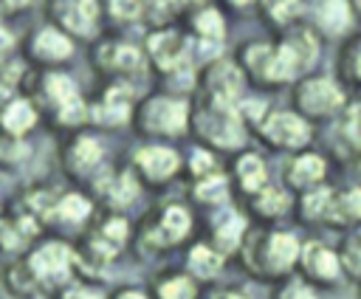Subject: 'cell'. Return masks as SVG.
I'll use <instances>...</instances> for the list:
<instances>
[{
	"mask_svg": "<svg viewBox=\"0 0 361 299\" xmlns=\"http://www.w3.org/2000/svg\"><path fill=\"white\" fill-rule=\"evenodd\" d=\"M158 299H197V285L192 276L169 274L158 282Z\"/></svg>",
	"mask_w": 361,
	"mask_h": 299,
	"instance_id": "obj_40",
	"label": "cell"
},
{
	"mask_svg": "<svg viewBox=\"0 0 361 299\" xmlns=\"http://www.w3.org/2000/svg\"><path fill=\"white\" fill-rule=\"evenodd\" d=\"M296 274L302 279H307L310 285H316L319 291H341L344 285H350L347 276H344L338 245H333L327 240H319V237L302 240Z\"/></svg>",
	"mask_w": 361,
	"mask_h": 299,
	"instance_id": "obj_6",
	"label": "cell"
},
{
	"mask_svg": "<svg viewBox=\"0 0 361 299\" xmlns=\"http://www.w3.org/2000/svg\"><path fill=\"white\" fill-rule=\"evenodd\" d=\"M254 130L265 147L288 155L313 147V138H316V124L307 121L293 107H271Z\"/></svg>",
	"mask_w": 361,
	"mask_h": 299,
	"instance_id": "obj_3",
	"label": "cell"
},
{
	"mask_svg": "<svg viewBox=\"0 0 361 299\" xmlns=\"http://www.w3.org/2000/svg\"><path fill=\"white\" fill-rule=\"evenodd\" d=\"M34 234H37V223H34L31 214L0 217V248L3 251H20V248H25Z\"/></svg>",
	"mask_w": 361,
	"mask_h": 299,
	"instance_id": "obj_30",
	"label": "cell"
},
{
	"mask_svg": "<svg viewBox=\"0 0 361 299\" xmlns=\"http://www.w3.org/2000/svg\"><path fill=\"white\" fill-rule=\"evenodd\" d=\"M189 231H192V214H189V209H183L180 203H169L158 214V223L149 231V240L155 245H161V248H169V245H178Z\"/></svg>",
	"mask_w": 361,
	"mask_h": 299,
	"instance_id": "obj_19",
	"label": "cell"
},
{
	"mask_svg": "<svg viewBox=\"0 0 361 299\" xmlns=\"http://www.w3.org/2000/svg\"><path fill=\"white\" fill-rule=\"evenodd\" d=\"M209 299H254V296L243 288H223V291H214Z\"/></svg>",
	"mask_w": 361,
	"mask_h": 299,
	"instance_id": "obj_46",
	"label": "cell"
},
{
	"mask_svg": "<svg viewBox=\"0 0 361 299\" xmlns=\"http://www.w3.org/2000/svg\"><path fill=\"white\" fill-rule=\"evenodd\" d=\"M322 293H324V291H319L316 285H310L307 279H302L299 274H293V276L276 282L271 299H324Z\"/></svg>",
	"mask_w": 361,
	"mask_h": 299,
	"instance_id": "obj_39",
	"label": "cell"
},
{
	"mask_svg": "<svg viewBox=\"0 0 361 299\" xmlns=\"http://www.w3.org/2000/svg\"><path fill=\"white\" fill-rule=\"evenodd\" d=\"M96 189H99V195H104V200L110 206H127L138 195V183H135L133 172H121V169H116V172L110 169V172L99 175Z\"/></svg>",
	"mask_w": 361,
	"mask_h": 299,
	"instance_id": "obj_28",
	"label": "cell"
},
{
	"mask_svg": "<svg viewBox=\"0 0 361 299\" xmlns=\"http://www.w3.org/2000/svg\"><path fill=\"white\" fill-rule=\"evenodd\" d=\"M96 62L107 73H135L141 68V54L127 42H104L96 54Z\"/></svg>",
	"mask_w": 361,
	"mask_h": 299,
	"instance_id": "obj_26",
	"label": "cell"
},
{
	"mask_svg": "<svg viewBox=\"0 0 361 299\" xmlns=\"http://www.w3.org/2000/svg\"><path fill=\"white\" fill-rule=\"evenodd\" d=\"M25 158V144L0 127V164H17Z\"/></svg>",
	"mask_w": 361,
	"mask_h": 299,
	"instance_id": "obj_41",
	"label": "cell"
},
{
	"mask_svg": "<svg viewBox=\"0 0 361 299\" xmlns=\"http://www.w3.org/2000/svg\"><path fill=\"white\" fill-rule=\"evenodd\" d=\"M6 285H8V291L17 293V296H31V293L37 291L39 279H37L34 268H31L28 260H25V262H14V265L6 268Z\"/></svg>",
	"mask_w": 361,
	"mask_h": 299,
	"instance_id": "obj_38",
	"label": "cell"
},
{
	"mask_svg": "<svg viewBox=\"0 0 361 299\" xmlns=\"http://www.w3.org/2000/svg\"><path fill=\"white\" fill-rule=\"evenodd\" d=\"M87 214H90V200L82 197V195H76V192H68V195H62V197L56 200V206H54V217H51V220L76 226V223H82Z\"/></svg>",
	"mask_w": 361,
	"mask_h": 299,
	"instance_id": "obj_36",
	"label": "cell"
},
{
	"mask_svg": "<svg viewBox=\"0 0 361 299\" xmlns=\"http://www.w3.org/2000/svg\"><path fill=\"white\" fill-rule=\"evenodd\" d=\"M113 299H147L141 291H135V288H124V291H118Z\"/></svg>",
	"mask_w": 361,
	"mask_h": 299,
	"instance_id": "obj_49",
	"label": "cell"
},
{
	"mask_svg": "<svg viewBox=\"0 0 361 299\" xmlns=\"http://www.w3.org/2000/svg\"><path fill=\"white\" fill-rule=\"evenodd\" d=\"M338 254H341V265H344V276L350 285L361 282V228L341 234V240L336 243Z\"/></svg>",
	"mask_w": 361,
	"mask_h": 299,
	"instance_id": "obj_34",
	"label": "cell"
},
{
	"mask_svg": "<svg viewBox=\"0 0 361 299\" xmlns=\"http://www.w3.org/2000/svg\"><path fill=\"white\" fill-rule=\"evenodd\" d=\"M147 48H149V56H152L155 68L164 71V73L183 71L186 62L192 59V42L178 31H155V34H149Z\"/></svg>",
	"mask_w": 361,
	"mask_h": 299,
	"instance_id": "obj_15",
	"label": "cell"
},
{
	"mask_svg": "<svg viewBox=\"0 0 361 299\" xmlns=\"http://www.w3.org/2000/svg\"><path fill=\"white\" fill-rule=\"evenodd\" d=\"M59 299H104V296H102V291H96V288L73 285V288H65Z\"/></svg>",
	"mask_w": 361,
	"mask_h": 299,
	"instance_id": "obj_45",
	"label": "cell"
},
{
	"mask_svg": "<svg viewBox=\"0 0 361 299\" xmlns=\"http://www.w3.org/2000/svg\"><path fill=\"white\" fill-rule=\"evenodd\" d=\"M39 93L45 96V102H51V107H54L56 113H59L62 107H68L71 102L79 99V90H76L73 79H68V76H62V73H45Z\"/></svg>",
	"mask_w": 361,
	"mask_h": 299,
	"instance_id": "obj_32",
	"label": "cell"
},
{
	"mask_svg": "<svg viewBox=\"0 0 361 299\" xmlns=\"http://www.w3.org/2000/svg\"><path fill=\"white\" fill-rule=\"evenodd\" d=\"M355 296H358V299H361V282H358V285H355Z\"/></svg>",
	"mask_w": 361,
	"mask_h": 299,
	"instance_id": "obj_54",
	"label": "cell"
},
{
	"mask_svg": "<svg viewBox=\"0 0 361 299\" xmlns=\"http://www.w3.org/2000/svg\"><path fill=\"white\" fill-rule=\"evenodd\" d=\"M31 54L39 59V62H65L71 54H73V42L68 39V31L62 28H54V25H45L34 34L31 39Z\"/></svg>",
	"mask_w": 361,
	"mask_h": 299,
	"instance_id": "obj_24",
	"label": "cell"
},
{
	"mask_svg": "<svg viewBox=\"0 0 361 299\" xmlns=\"http://www.w3.org/2000/svg\"><path fill=\"white\" fill-rule=\"evenodd\" d=\"M186 265H189L195 279H214L226 265V254L217 251L212 243H197V245L189 248Z\"/></svg>",
	"mask_w": 361,
	"mask_h": 299,
	"instance_id": "obj_29",
	"label": "cell"
},
{
	"mask_svg": "<svg viewBox=\"0 0 361 299\" xmlns=\"http://www.w3.org/2000/svg\"><path fill=\"white\" fill-rule=\"evenodd\" d=\"M350 164H353V169H355V178H353V181H355V183L361 186V155H355V158H353Z\"/></svg>",
	"mask_w": 361,
	"mask_h": 299,
	"instance_id": "obj_51",
	"label": "cell"
},
{
	"mask_svg": "<svg viewBox=\"0 0 361 299\" xmlns=\"http://www.w3.org/2000/svg\"><path fill=\"white\" fill-rule=\"evenodd\" d=\"M231 6H237V8H245V6H251V3H259V0H228Z\"/></svg>",
	"mask_w": 361,
	"mask_h": 299,
	"instance_id": "obj_53",
	"label": "cell"
},
{
	"mask_svg": "<svg viewBox=\"0 0 361 299\" xmlns=\"http://www.w3.org/2000/svg\"><path fill=\"white\" fill-rule=\"evenodd\" d=\"M11 45H14V37H11V31L0 25V56H3V54H8V51H11Z\"/></svg>",
	"mask_w": 361,
	"mask_h": 299,
	"instance_id": "obj_48",
	"label": "cell"
},
{
	"mask_svg": "<svg viewBox=\"0 0 361 299\" xmlns=\"http://www.w3.org/2000/svg\"><path fill=\"white\" fill-rule=\"evenodd\" d=\"M327 178H330V155H324V152H319L313 147L288 155V164H285V172H282V183L290 192L299 195V192L324 186Z\"/></svg>",
	"mask_w": 361,
	"mask_h": 299,
	"instance_id": "obj_9",
	"label": "cell"
},
{
	"mask_svg": "<svg viewBox=\"0 0 361 299\" xmlns=\"http://www.w3.org/2000/svg\"><path fill=\"white\" fill-rule=\"evenodd\" d=\"M324 228H333L338 234L361 228V186L355 181H350L344 186H333Z\"/></svg>",
	"mask_w": 361,
	"mask_h": 299,
	"instance_id": "obj_13",
	"label": "cell"
},
{
	"mask_svg": "<svg viewBox=\"0 0 361 299\" xmlns=\"http://www.w3.org/2000/svg\"><path fill=\"white\" fill-rule=\"evenodd\" d=\"M51 11L62 31L76 34V37H90L99 20V3L96 0H54Z\"/></svg>",
	"mask_w": 361,
	"mask_h": 299,
	"instance_id": "obj_18",
	"label": "cell"
},
{
	"mask_svg": "<svg viewBox=\"0 0 361 299\" xmlns=\"http://www.w3.org/2000/svg\"><path fill=\"white\" fill-rule=\"evenodd\" d=\"M248 234V220L243 212L237 209H228V206H220V212L212 217V245L217 251H223L226 257L237 254L243 240Z\"/></svg>",
	"mask_w": 361,
	"mask_h": 299,
	"instance_id": "obj_17",
	"label": "cell"
},
{
	"mask_svg": "<svg viewBox=\"0 0 361 299\" xmlns=\"http://www.w3.org/2000/svg\"><path fill=\"white\" fill-rule=\"evenodd\" d=\"M237 62H240L245 79H251L259 87H282V85H293L296 82L288 59L282 56L279 42L251 39V42H245L240 48Z\"/></svg>",
	"mask_w": 361,
	"mask_h": 299,
	"instance_id": "obj_5",
	"label": "cell"
},
{
	"mask_svg": "<svg viewBox=\"0 0 361 299\" xmlns=\"http://www.w3.org/2000/svg\"><path fill=\"white\" fill-rule=\"evenodd\" d=\"M228 189H231L228 178H226L223 172H214V175L197 178V181H195L192 195H195V200H197V203L220 209V206H226V200H228Z\"/></svg>",
	"mask_w": 361,
	"mask_h": 299,
	"instance_id": "obj_33",
	"label": "cell"
},
{
	"mask_svg": "<svg viewBox=\"0 0 361 299\" xmlns=\"http://www.w3.org/2000/svg\"><path fill=\"white\" fill-rule=\"evenodd\" d=\"M110 11L118 20H135V17H144V3L141 0H110Z\"/></svg>",
	"mask_w": 361,
	"mask_h": 299,
	"instance_id": "obj_44",
	"label": "cell"
},
{
	"mask_svg": "<svg viewBox=\"0 0 361 299\" xmlns=\"http://www.w3.org/2000/svg\"><path fill=\"white\" fill-rule=\"evenodd\" d=\"M299 251H302V237L296 231L282 226H259V228H248L237 254L251 276L282 282L296 274Z\"/></svg>",
	"mask_w": 361,
	"mask_h": 299,
	"instance_id": "obj_1",
	"label": "cell"
},
{
	"mask_svg": "<svg viewBox=\"0 0 361 299\" xmlns=\"http://www.w3.org/2000/svg\"><path fill=\"white\" fill-rule=\"evenodd\" d=\"M330 195H333V186L330 183L316 186V189H307V192H299L296 195V209H293V214L299 217V223H305V226H324Z\"/></svg>",
	"mask_w": 361,
	"mask_h": 299,
	"instance_id": "obj_27",
	"label": "cell"
},
{
	"mask_svg": "<svg viewBox=\"0 0 361 299\" xmlns=\"http://www.w3.org/2000/svg\"><path fill=\"white\" fill-rule=\"evenodd\" d=\"M102 164V144L93 135H79L71 141V147L65 150V169L73 178H87L99 169Z\"/></svg>",
	"mask_w": 361,
	"mask_h": 299,
	"instance_id": "obj_22",
	"label": "cell"
},
{
	"mask_svg": "<svg viewBox=\"0 0 361 299\" xmlns=\"http://www.w3.org/2000/svg\"><path fill=\"white\" fill-rule=\"evenodd\" d=\"M279 48H282V56L288 59L293 76H305L310 71H316L319 65V56H322V45H324V37L310 25V23H293L282 31V37L276 39Z\"/></svg>",
	"mask_w": 361,
	"mask_h": 299,
	"instance_id": "obj_8",
	"label": "cell"
},
{
	"mask_svg": "<svg viewBox=\"0 0 361 299\" xmlns=\"http://www.w3.org/2000/svg\"><path fill=\"white\" fill-rule=\"evenodd\" d=\"M350 6H353V14H355V20L361 23V0H350Z\"/></svg>",
	"mask_w": 361,
	"mask_h": 299,
	"instance_id": "obj_52",
	"label": "cell"
},
{
	"mask_svg": "<svg viewBox=\"0 0 361 299\" xmlns=\"http://www.w3.org/2000/svg\"><path fill=\"white\" fill-rule=\"evenodd\" d=\"M248 209L262 226H276L296 209V192H290L285 183L271 181L268 186H262L248 197Z\"/></svg>",
	"mask_w": 361,
	"mask_h": 299,
	"instance_id": "obj_14",
	"label": "cell"
},
{
	"mask_svg": "<svg viewBox=\"0 0 361 299\" xmlns=\"http://www.w3.org/2000/svg\"><path fill=\"white\" fill-rule=\"evenodd\" d=\"M336 135H338V144L350 152V161L361 155V90L350 93L347 107L336 118Z\"/></svg>",
	"mask_w": 361,
	"mask_h": 299,
	"instance_id": "obj_23",
	"label": "cell"
},
{
	"mask_svg": "<svg viewBox=\"0 0 361 299\" xmlns=\"http://www.w3.org/2000/svg\"><path fill=\"white\" fill-rule=\"evenodd\" d=\"M34 121H37V110H34V104L31 102H25V99H11L6 107H3V113H0V127L6 130V133H11V135H23V133H28L31 127H34Z\"/></svg>",
	"mask_w": 361,
	"mask_h": 299,
	"instance_id": "obj_31",
	"label": "cell"
},
{
	"mask_svg": "<svg viewBox=\"0 0 361 299\" xmlns=\"http://www.w3.org/2000/svg\"><path fill=\"white\" fill-rule=\"evenodd\" d=\"M11 85H14V68L0 62V96H6L11 90Z\"/></svg>",
	"mask_w": 361,
	"mask_h": 299,
	"instance_id": "obj_47",
	"label": "cell"
},
{
	"mask_svg": "<svg viewBox=\"0 0 361 299\" xmlns=\"http://www.w3.org/2000/svg\"><path fill=\"white\" fill-rule=\"evenodd\" d=\"M133 104V90L127 85H113L99 104H93L90 110V118L102 127H121L127 118H130V107Z\"/></svg>",
	"mask_w": 361,
	"mask_h": 299,
	"instance_id": "obj_20",
	"label": "cell"
},
{
	"mask_svg": "<svg viewBox=\"0 0 361 299\" xmlns=\"http://www.w3.org/2000/svg\"><path fill=\"white\" fill-rule=\"evenodd\" d=\"M192 28H195L197 39H203V42H217L220 45L223 37H226V20L217 8H200L192 20Z\"/></svg>",
	"mask_w": 361,
	"mask_h": 299,
	"instance_id": "obj_35",
	"label": "cell"
},
{
	"mask_svg": "<svg viewBox=\"0 0 361 299\" xmlns=\"http://www.w3.org/2000/svg\"><path fill=\"white\" fill-rule=\"evenodd\" d=\"M336 76L347 85L350 93H358V90H361V31L350 34V37L338 45Z\"/></svg>",
	"mask_w": 361,
	"mask_h": 299,
	"instance_id": "obj_25",
	"label": "cell"
},
{
	"mask_svg": "<svg viewBox=\"0 0 361 299\" xmlns=\"http://www.w3.org/2000/svg\"><path fill=\"white\" fill-rule=\"evenodd\" d=\"M0 14H6V3L3 0H0Z\"/></svg>",
	"mask_w": 361,
	"mask_h": 299,
	"instance_id": "obj_55",
	"label": "cell"
},
{
	"mask_svg": "<svg viewBox=\"0 0 361 299\" xmlns=\"http://www.w3.org/2000/svg\"><path fill=\"white\" fill-rule=\"evenodd\" d=\"M347 102H350V90L336 73L310 71L290 85V107L299 110L313 124L336 121L347 107Z\"/></svg>",
	"mask_w": 361,
	"mask_h": 299,
	"instance_id": "obj_2",
	"label": "cell"
},
{
	"mask_svg": "<svg viewBox=\"0 0 361 299\" xmlns=\"http://www.w3.org/2000/svg\"><path fill=\"white\" fill-rule=\"evenodd\" d=\"M73 262H76V254L65 245V243H42L31 257H28V265L34 268L39 285L45 288H59V285H68L71 279V271H73Z\"/></svg>",
	"mask_w": 361,
	"mask_h": 299,
	"instance_id": "obj_11",
	"label": "cell"
},
{
	"mask_svg": "<svg viewBox=\"0 0 361 299\" xmlns=\"http://www.w3.org/2000/svg\"><path fill=\"white\" fill-rule=\"evenodd\" d=\"M133 164H135V169L141 172L144 181H149V183H166V181L178 172L180 155H178L172 147H158V144H152V147L135 150Z\"/></svg>",
	"mask_w": 361,
	"mask_h": 299,
	"instance_id": "obj_16",
	"label": "cell"
},
{
	"mask_svg": "<svg viewBox=\"0 0 361 299\" xmlns=\"http://www.w3.org/2000/svg\"><path fill=\"white\" fill-rule=\"evenodd\" d=\"M3 3H6V11H11V8H23V6H28L34 0H3Z\"/></svg>",
	"mask_w": 361,
	"mask_h": 299,
	"instance_id": "obj_50",
	"label": "cell"
},
{
	"mask_svg": "<svg viewBox=\"0 0 361 299\" xmlns=\"http://www.w3.org/2000/svg\"><path fill=\"white\" fill-rule=\"evenodd\" d=\"M245 73L240 68V62H231V59H212L206 73H203V85H206V99L212 102H220V104H240L245 96Z\"/></svg>",
	"mask_w": 361,
	"mask_h": 299,
	"instance_id": "obj_10",
	"label": "cell"
},
{
	"mask_svg": "<svg viewBox=\"0 0 361 299\" xmlns=\"http://www.w3.org/2000/svg\"><path fill=\"white\" fill-rule=\"evenodd\" d=\"M234 181H237L240 192H243L245 197H251L254 192H259L262 186L271 183L268 161H265L259 152H254V150L240 152L237 161H234Z\"/></svg>",
	"mask_w": 361,
	"mask_h": 299,
	"instance_id": "obj_21",
	"label": "cell"
},
{
	"mask_svg": "<svg viewBox=\"0 0 361 299\" xmlns=\"http://www.w3.org/2000/svg\"><path fill=\"white\" fill-rule=\"evenodd\" d=\"M138 127L144 133H152V135H183V130L189 127L192 121V110L183 99L178 96H149L141 107H138V116H135Z\"/></svg>",
	"mask_w": 361,
	"mask_h": 299,
	"instance_id": "obj_7",
	"label": "cell"
},
{
	"mask_svg": "<svg viewBox=\"0 0 361 299\" xmlns=\"http://www.w3.org/2000/svg\"><path fill=\"white\" fill-rule=\"evenodd\" d=\"M310 25L327 39H347L353 34V23H355V14H353V6L350 0H313L310 3Z\"/></svg>",
	"mask_w": 361,
	"mask_h": 299,
	"instance_id": "obj_12",
	"label": "cell"
},
{
	"mask_svg": "<svg viewBox=\"0 0 361 299\" xmlns=\"http://www.w3.org/2000/svg\"><path fill=\"white\" fill-rule=\"evenodd\" d=\"M144 3V17H149V20H166V17H172L186 0H141Z\"/></svg>",
	"mask_w": 361,
	"mask_h": 299,
	"instance_id": "obj_43",
	"label": "cell"
},
{
	"mask_svg": "<svg viewBox=\"0 0 361 299\" xmlns=\"http://www.w3.org/2000/svg\"><path fill=\"white\" fill-rule=\"evenodd\" d=\"M262 3V14L279 25L282 31L293 23H299V14H302V0H259Z\"/></svg>",
	"mask_w": 361,
	"mask_h": 299,
	"instance_id": "obj_37",
	"label": "cell"
},
{
	"mask_svg": "<svg viewBox=\"0 0 361 299\" xmlns=\"http://www.w3.org/2000/svg\"><path fill=\"white\" fill-rule=\"evenodd\" d=\"M189 169H192V175H195V178H206V175L220 172L217 158L212 155V150H203V147L192 152V158H189Z\"/></svg>",
	"mask_w": 361,
	"mask_h": 299,
	"instance_id": "obj_42",
	"label": "cell"
},
{
	"mask_svg": "<svg viewBox=\"0 0 361 299\" xmlns=\"http://www.w3.org/2000/svg\"><path fill=\"white\" fill-rule=\"evenodd\" d=\"M192 124H195L197 135L214 150H240L245 144L248 124L243 121V116L234 104H220V102L206 99L192 113Z\"/></svg>",
	"mask_w": 361,
	"mask_h": 299,
	"instance_id": "obj_4",
	"label": "cell"
}]
</instances>
